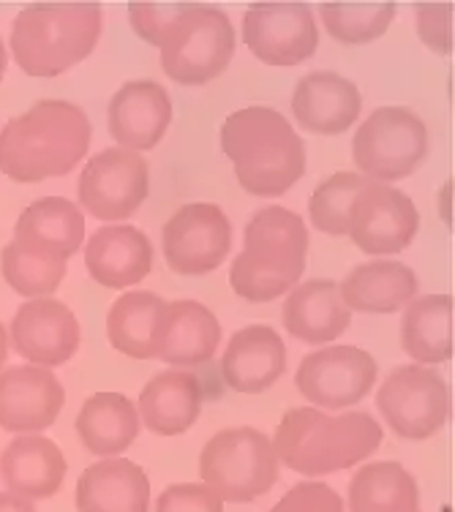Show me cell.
Listing matches in <instances>:
<instances>
[{"label":"cell","mask_w":455,"mask_h":512,"mask_svg":"<svg viewBox=\"0 0 455 512\" xmlns=\"http://www.w3.org/2000/svg\"><path fill=\"white\" fill-rule=\"evenodd\" d=\"M66 390L50 368L14 365L0 371V428L11 434H41L55 425Z\"/></svg>","instance_id":"obj_15"},{"label":"cell","mask_w":455,"mask_h":512,"mask_svg":"<svg viewBox=\"0 0 455 512\" xmlns=\"http://www.w3.org/2000/svg\"><path fill=\"white\" fill-rule=\"evenodd\" d=\"M9 344L17 355L30 360V365L52 371L77 355L82 330L66 303L55 297H36L17 308L9 327Z\"/></svg>","instance_id":"obj_14"},{"label":"cell","mask_w":455,"mask_h":512,"mask_svg":"<svg viewBox=\"0 0 455 512\" xmlns=\"http://www.w3.org/2000/svg\"><path fill=\"white\" fill-rule=\"evenodd\" d=\"M85 267L96 284L126 289L139 284L153 267L150 237L129 224H109L90 237L85 246Z\"/></svg>","instance_id":"obj_22"},{"label":"cell","mask_w":455,"mask_h":512,"mask_svg":"<svg viewBox=\"0 0 455 512\" xmlns=\"http://www.w3.org/2000/svg\"><path fill=\"white\" fill-rule=\"evenodd\" d=\"M153 512H224V502L205 483L169 485Z\"/></svg>","instance_id":"obj_39"},{"label":"cell","mask_w":455,"mask_h":512,"mask_svg":"<svg viewBox=\"0 0 455 512\" xmlns=\"http://www.w3.org/2000/svg\"><path fill=\"white\" fill-rule=\"evenodd\" d=\"M161 248L180 276H208L232 251V224L218 205L191 202L167 221Z\"/></svg>","instance_id":"obj_12"},{"label":"cell","mask_w":455,"mask_h":512,"mask_svg":"<svg viewBox=\"0 0 455 512\" xmlns=\"http://www.w3.org/2000/svg\"><path fill=\"white\" fill-rule=\"evenodd\" d=\"M66 455L58 444L41 434H22L6 444L0 455V477L6 491L28 502L50 499L66 480Z\"/></svg>","instance_id":"obj_23"},{"label":"cell","mask_w":455,"mask_h":512,"mask_svg":"<svg viewBox=\"0 0 455 512\" xmlns=\"http://www.w3.org/2000/svg\"><path fill=\"white\" fill-rule=\"evenodd\" d=\"M6 355H9V333H6V327L0 322V368L6 363Z\"/></svg>","instance_id":"obj_41"},{"label":"cell","mask_w":455,"mask_h":512,"mask_svg":"<svg viewBox=\"0 0 455 512\" xmlns=\"http://www.w3.org/2000/svg\"><path fill=\"white\" fill-rule=\"evenodd\" d=\"M428 156V128L409 107H379L352 139V158L371 183L409 178Z\"/></svg>","instance_id":"obj_7"},{"label":"cell","mask_w":455,"mask_h":512,"mask_svg":"<svg viewBox=\"0 0 455 512\" xmlns=\"http://www.w3.org/2000/svg\"><path fill=\"white\" fill-rule=\"evenodd\" d=\"M338 289L349 311L396 314L417 297V276L412 267L382 259L352 267Z\"/></svg>","instance_id":"obj_26"},{"label":"cell","mask_w":455,"mask_h":512,"mask_svg":"<svg viewBox=\"0 0 455 512\" xmlns=\"http://www.w3.org/2000/svg\"><path fill=\"white\" fill-rule=\"evenodd\" d=\"M88 115L71 101L33 104L0 131V172L14 183L63 178L90 148Z\"/></svg>","instance_id":"obj_1"},{"label":"cell","mask_w":455,"mask_h":512,"mask_svg":"<svg viewBox=\"0 0 455 512\" xmlns=\"http://www.w3.org/2000/svg\"><path fill=\"white\" fill-rule=\"evenodd\" d=\"M246 256L262 270L300 281L306 270L308 229L287 207H262L246 224Z\"/></svg>","instance_id":"obj_18"},{"label":"cell","mask_w":455,"mask_h":512,"mask_svg":"<svg viewBox=\"0 0 455 512\" xmlns=\"http://www.w3.org/2000/svg\"><path fill=\"white\" fill-rule=\"evenodd\" d=\"M14 240L69 259L80 251L85 240V216L80 205L66 197L36 199L22 210L14 227Z\"/></svg>","instance_id":"obj_27"},{"label":"cell","mask_w":455,"mask_h":512,"mask_svg":"<svg viewBox=\"0 0 455 512\" xmlns=\"http://www.w3.org/2000/svg\"><path fill=\"white\" fill-rule=\"evenodd\" d=\"M74 504L77 512H148V474L129 458H101L82 472Z\"/></svg>","instance_id":"obj_25"},{"label":"cell","mask_w":455,"mask_h":512,"mask_svg":"<svg viewBox=\"0 0 455 512\" xmlns=\"http://www.w3.org/2000/svg\"><path fill=\"white\" fill-rule=\"evenodd\" d=\"M415 9L420 41L436 55H450L453 52V3L420 0Z\"/></svg>","instance_id":"obj_37"},{"label":"cell","mask_w":455,"mask_h":512,"mask_svg":"<svg viewBox=\"0 0 455 512\" xmlns=\"http://www.w3.org/2000/svg\"><path fill=\"white\" fill-rule=\"evenodd\" d=\"M101 28L104 9L96 0L28 3L11 25V55L28 77H60L96 50Z\"/></svg>","instance_id":"obj_4"},{"label":"cell","mask_w":455,"mask_h":512,"mask_svg":"<svg viewBox=\"0 0 455 512\" xmlns=\"http://www.w3.org/2000/svg\"><path fill=\"white\" fill-rule=\"evenodd\" d=\"M221 150L254 197H281L306 175V145L281 112L243 107L221 126Z\"/></svg>","instance_id":"obj_2"},{"label":"cell","mask_w":455,"mask_h":512,"mask_svg":"<svg viewBox=\"0 0 455 512\" xmlns=\"http://www.w3.org/2000/svg\"><path fill=\"white\" fill-rule=\"evenodd\" d=\"M281 316L289 335L311 346L336 341L352 325V311L344 303L338 284L330 278H314L292 286Z\"/></svg>","instance_id":"obj_24"},{"label":"cell","mask_w":455,"mask_h":512,"mask_svg":"<svg viewBox=\"0 0 455 512\" xmlns=\"http://www.w3.org/2000/svg\"><path fill=\"white\" fill-rule=\"evenodd\" d=\"M325 30L341 44H371L396 20L393 0H327L319 6Z\"/></svg>","instance_id":"obj_32"},{"label":"cell","mask_w":455,"mask_h":512,"mask_svg":"<svg viewBox=\"0 0 455 512\" xmlns=\"http://www.w3.org/2000/svg\"><path fill=\"white\" fill-rule=\"evenodd\" d=\"M77 436L88 453L118 458L139 436L137 406L120 393L90 395L77 414Z\"/></svg>","instance_id":"obj_28"},{"label":"cell","mask_w":455,"mask_h":512,"mask_svg":"<svg viewBox=\"0 0 455 512\" xmlns=\"http://www.w3.org/2000/svg\"><path fill=\"white\" fill-rule=\"evenodd\" d=\"M270 512H347L344 510V502L330 485L325 483H297L292 485L281 502H276V507Z\"/></svg>","instance_id":"obj_38"},{"label":"cell","mask_w":455,"mask_h":512,"mask_svg":"<svg viewBox=\"0 0 455 512\" xmlns=\"http://www.w3.org/2000/svg\"><path fill=\"white\" fill-rule=\"evenodd\" d=\"M420 229V216L412 199L396 186L371 183L357 191L349 207V232L360 251L371 256L401 254Z\"/></svg>","instance_id":"obj_13"},{"label":"cell","mask_w":455,"mask_h":512,"mask_svg":"<svg viewBox=\"0 0 455 512\" xmlns=\"http://www.w3.org/2000/svg\"><path fill=\"white\" fill-rule=\"evenodd\" d=\"M229 284L235 289V295L248 300V303H270L276 297L287 295L292 286H297L292 278L278 276L270 270H262L246 256V251H240L232 259V270H229Z\"/></svg>","instance_id":"obj_35"},{"label":"cell","mask_w":455,"mask_h":512,"mask_svg":"<svg viewBox=\"0 0 455 512\" xmlns=\"http://www.w3.org/2000/svg\"><path fill=\"white\" fill-rule=\"evenodd\" d=\"M0 270H3L6 284L17 295L36 300V297H50L52 292H58V286L66 278V259L11 240L0 251Z\"/></svg>","instance_id":"obj_33"},{"label":"cell","mask_w":455,"mask_h":512,"mask_svg":"<svg viewBox=\"0 0 455 512\" xmlns=\"http://www.w3.org/2000/svg\"><path fill=\"white\" fill-rule=\"evenodd\" d=\"M235 44V28L224 11L208 3H188L161 39V69L180 85H205L229 69Z\"/></svg>","instance_id":"obj_5"},{"label":"cell","mask_w":455,"mask_h":512,"mask_svg":"<svg viewBox=\"0 0 455 512\" xmlns=\"http://www.w3.org/2000/svg\"><path fill=\"white\" fill-rule=\"evenodd\" d=\"M205 404V387L186 368H167L150 379L137 401L139 425L156 436H180L197 423Z\"/></svg>","instance_id":"obj_21"},{"label":"cell","mask_w":455,"mask_h":512,"mask_svg":"<svg viewBox=\"0 0 455 512\" xmlns=\"http://www.w3.org/2000/svg\"><path fill=\"white\" fill-rule=\"evenodd\" d=\"M270 442L278 463L292 472L325 477L371 458L382 444V425L368 412L327 414L317 406H297L281 417Z\"/></svg>","instance_id":"obj_3"},{"label":"cell","mask_w":455,"mask_h":512,"mask_svg":"<svg viewBox=\"0 0 455 512\" xmlns=\"http://www.w3.org/2000/svg\"><path fill=\"white\" fill-rule=\"evenodd\" d=\"M199 474L221 502L246 504L278 483V455L273 442L257 428H227L205 444Z\"/></svg>","instance_id":"obj_6"},{"label":"cell","mask_w":455,"mask_h":512,"mask_svg":"<svg viewBox=\"0 0 455 512\" xmlns=\"http://www.w3.org/2000/svg\"><path fill=\"white\" fill-rule=\"evenodd\" d=\"M368 180L360 172H336L322 180L308 199V216L319 232L330 237H344L349 232V207L355 202L357 191Z\"/></svg>","instance_id":"obj_34"},{"label":"cell","mask_w":455,"mask_h":512,"mask_svg":"<svg viewBox=\"0 0 455 512\" xmlns=\"http://www.w3.org/2000/svg\"><path fill=\"white\" fill-rule=\"evenodd\" d=\"M6 63H9V55H6V47H3V39H0V79L6 74Z\"/></svg>","instance_id":"obj_42"},{"label":"cell","mask_w":455,"mask_h":512,"mask_svg":"<svg viewBox=\"0 0 455 512\" xmlns=\"http://www.w3.org/2000/svg\"><path fill=\"white\" fill-rule=\"evenodd\" d=\"M0 512H36L33 502L14 496V493H0Z\"/></svg>","instance_id":"obj_40"},{"label":"cell","mask_w":455,"mask_h":512,"mask_svg":"<svg viewBox=\"0 0 455 512\" xmlns=\"http://www.w3.org/2000/svg\"><path fill=\"white\" fill-rule=\"evenodd\" d=\"M349 512H420V491L398 461L366 463L349 483Z\"/></svg>","instance_id":"obj_30"},{"label":"cell","mask_w":455,"mask_h":512,"mask_svg":"<svg viewBox=\"0 0 455 512\" xmlns=\"http://www.w3.org/2000/svg\"><path fill=\"white\" fill-rule=\"evenodd\" d=\"M164 300L156 292H126L120 295L107 316L109 344L118 349L120 355L134 360H153V335L156 322L164 311Z\"/></svg>","instance_id":"obj_31"},{"label":"cell","mask_w":455,"mask_h":512,"mask_svg":"<svg viewBox=\"0 0 455 512\" xmlns=\"http://www.w3.org/2000/svg\"><path fill=\"white\" fill-rule=\"evenodd\" d=\"M109 134L118 148L145 153L159 145L172 123V99L153 79H131L115 90L107 109Z\"/></svg>","instance_id":"obj_16"},{"label":"cell","mask_w":455,"mask_h":512,"mask_svg":"<svg viewBox=\"0 0 455 512\" xmlns=\"http://www.w3.org/2000/svg\"><path fill=\"white\" fill-rule=\"evenodd\" d=\"M376 409L393 434L423 442L445 428L450 414V390L434 368L417 363L404 365L382 382L376 393Z\"/></svg>","instance_id":"obj_8"},{"label":"cell","mask_w":455,"mask_h":512,"mask_svg":"<svg viewBox=\"0 0 455 512\" xmlns=\"http://www.w3.org/2000/svg\"><path fill=\"white\" fill-rule=\"evenodd\" d=\"M221 344V322L197 300L167 303L156 322L153 349L172 368H197L216 355Z\"/></svg>","instance_id":"obj_17"},{"label":"cell","mask_w":455,"mask_h":512,"mask_svg":"<svg viewBox=\"0 0 455 512\" xmlns=\"http://www.w3.org/2000/svg\"><path fill=\"white\" fill-rule=\"evenodd\" d=\"M80 210L99 221H126L150 194V172L142 153L104 148L80 175Z\"/></svg>","instance_id":"obj_10"},{"label":"cell","mask_w":455,"mask_h":512,"mask_svg":"<svg viewBox=\"0 0 455 512\" xmlns=\"http://www.w3.org/2000/svg\"><path fill=\"white\" fill-rule=\"evenodd\" d=\"M287 371V346L268 325H248L229 338L221 357V376L235 393L270 390Z\"/></svg>","instance_id":"obj_20"},{"label":"cell","mask_w":455,"mask_h":512,"mask_svg":"<svg viewBox=\"0 0 455 512\" xmlns=\"http://www.w3.org/2000/svg\"><path fill=\"white\" fill-rule=\"evenodd\" d=\"M363 96L352 79L336 71H311L297 82L292 112L297 126L322 137H338L360 120Z\"/></svg>","instance_id":"obj_19"},{"label":"cell","mask_w":455,"mask_h":512,"mask_svg":"<svg viewBox=\"0 0 455 512\" xmlns=\"http://www.w3.org/2000/svg\"><path fill=\"white\" fill-rule=\"evenodd\" d=\"M401 346L417 365L453 357V300L447 295L415 297L401 316Z\"/></svg>","instance_id":"obj_29"},{"label":"cell","mask_w":455,"mask_h":512,"mask_svg":"<svg viewBox=\"0 0 455 512\" xmlns=\"http://www.w3.org/2000/svg\"><path fill=\"white\" fill-rule=\"evenodd\" d=\"M126 9H129L131 28L139 39L150 47H159L167 28L188 9V3L183 0H131Z\"/></svg>","instance_id":"obj_36"},{"label":"cell","mask_w":455,"mask_h":512,"mask_svg":"<svg viewBox=\"0 0 455 512\" xmlns=\"http://www.w3.org/2000/svg\"><path fill=\"white\" fill-rule=\"evenodd\" d=\"M243 41L268 66L306 63L319 47V28L308 3L257 0L243 14Z\"/></svg>","instance_id":"obj_9"},{"label":"cell","mask_w":455,"mask_h":512,"mask_svg":"<svg viewBox=\"0 0 455 512\" xmlns=\"http://www.w3.org/2000/svg\"><path fill=\"white\" fill-rule=\"evenodd\" d=\"M376 360L360 346H325L303 357L295 384L317 409H349L360 404L376 384Z\"/></svg>","instance_id":"obj_11"}]
</instances>
